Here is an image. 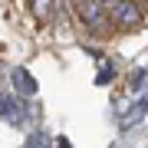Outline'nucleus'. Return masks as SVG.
<instances>
[{"instance_id": "obj_1", "label": "nucleus", "mask_w": 148, "mask_h": 148, "mask_svg": "<svg viewBox=\"0 0 148 148\" xmlns=\"http://www.w3.org/2000/svg\"><path fill=\"white\" fill-rule=\"evenodd\" d=\"M76 7H79V20H82L92 33H102V30H106L109 10H106L102 0H76Z\"/></svg>"}, {"instance_id": "obj_2", "label": "nucleus", "mask_w": 148, "mask_h": 148, "mask_svg": "<svg viewBox=\"0 0 148 148\" xmlns=\"http://www.w3.org/2000/svg\"><path fill=\"white\" fill-rule=\"evenodd\" d=\"M109 20H119L122 27H142V10H138L135 0H112L106 3Z\"/></svg>"}, {"instance_id": "obj_3", "label": "nucleus", "mask_w": 148, "mask_h": 148, "mask_svg": "<svg viewBox=\"0 0 148 148\" xmlns=\"http://www.w3.org/2000/svg\"><path fill=\"white\" fill-rule=\"evenodd\" d=\"M46 3H49V0H36V3H33V10H36V16H43V13H46Z\"/></svg>"}, {"instance_id": "obj_4", "label": "nucleus", "mask_w": 148, "mask_h": 148, "mask_svg": "<svg viewBox=\"0 0 148 148\" xmlns=\"http://www.w3.org/2000/svg\"><path fill=\"white\" fill-rule=\"evenodd\" d=\"M135 3H142V7H148V0H135Z\"/></svg>"}]
</instances>
